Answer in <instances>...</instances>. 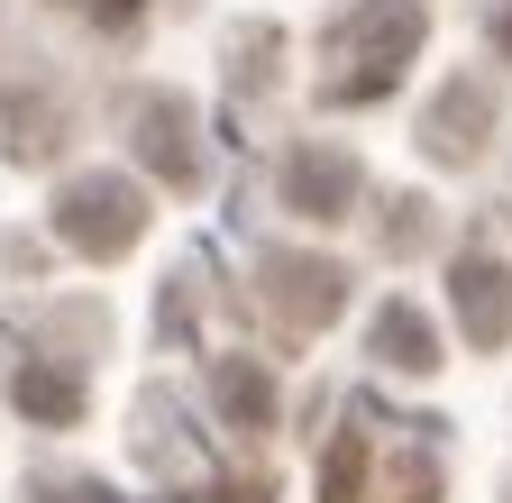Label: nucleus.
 I'll return each instance as SVG.
<instances>
[{
	"label": "nucleus",
	"mask_w": 512,
	"mask_h": 503,
	"mask_svg": "<svg viewBox=\"0 0 512 503\" xmlns=\"http://www.w3.org/2000/svg\"><path fill=\"white\" fill-rule=\"evenodd\" d=\"M37 503H110V485H92V476H64V485H46Z\"/></svg>",
	"instance_id": "ddd939ff"
},
{
	"label": "nucleus",
	"mask_w": 512,
	"mask_h": 503,
	"mask_svg": "<svg viewBox=\"0 0 512 503\" xmlns=\"http://www.w3.org/2000/svg\"><path fill=\"white\" fill-rule=\"evenodd\" d=\"M357 485H366V439H339L320 458V503H357Z\"/></svg>",
	"instance_id": "9b49d317"
},
{
	"label": "nucleus",
	"mask_w": 512,
	"mask_h": 503,
	"mask_svg": "<svg viewBox=\"0 0 512 503\" xmlns=\"http://www.w3.org/2000/svg\"><path fill=\"white\" fill-rule=\"evenodd\" d=\"M366 348H375L384 366H394V375H430V366H439V330L421 321V302H403V293H394V302L375 311Z\"/></svg>",
	"instance_id": "0eeeda50"
},
{
	"label": "nucleus",
	"mask_w": 512,
	"mask_h": 503,
	"mask_svg": "<svg viewBox=\"0 0 512 503\" xmlns=\"http://www.w3.org/2000/svg\"><path fill=\"white\" fill-rule=\"evenodd\" d=\"M485 119H494V92H485V83H448L439 110H430V156H448V165L476 156V147H485V138H476Z\"/></svg>",
	"instance_id": "6e6552de"
},
{
	"label": "nucleus",
	"mask_w": 512,
	"mask_h": 503,
	"mask_svg": "<svg viewBox=\"0 0 512 503\" xmlns=\"http://www.w3.org/2000/svg\"><path fill=\"white\" fill-rule=\"evenodd\" d=\"M55 238L74 247V257L110 266V257H128V247L147 238V193L128 174H74L55 193Z\"/></svg>",
	"instance_id": "f03ea898"
},
{
	"label": "nucleus",
	"mask_w": 512,
	"mask_h": 503,
	"mask_svg": "<svg viewBox=\"0 0 512 503\" xmlns=\"http://www.w3.org/2000/svg\"><path fill=\"white\" fill-rule=\"evenodd\" d=\"M348 202H357V156L348 147H293L284 156V211H302V220H348Z\"/></svg>",
	"instance_id": "39448f33"
},
{
	"label": "nucleus",
	"mask_w": 512,
	"mask_h": 503,
	"mask_svg": "<svg viewBox=\"0 0 512 503\" xmlns=\"http://www.w3.org/2000/svg\"><path fill=\"white\" fill-rule=\"evenodd\" d=\"M211 385H220V412H229L238 430H266V421H275V375L256 366V357H220Z\"/></svg>",
	"instance_id": "1a4fd4ad"
},
{
	"label": "nucleus",
	"mask_w": 512,
	"mask_h": 503,
	"mask_svg": "<svg viewBox=\"0 0 512 503\" xmlns=\"http://www.w3.org/2000/svg\"><path fill=\"white\" fill-rule=\"evenodd\" d=\"M83 10H92L101 28H128V19H138V10H147V0H83Z\"/></svg>",
	"instance_id": "4468645a"
},
{
	"label": "nucleus",
	"mask_w": 512,
	"mask_h": 503,
	"mask_svg": "<svg viewBox=\"0 0 512 503\" xmlns=\"http://www.w3.org/2000/svg\"><path fill=\"white\" fill-rule=\"evenodd\" d=\"M421 28H430V10L421 0H357V10L339 19V37H330V83H320V101L330 110H357V101H384L403 83V65L421 55Z\"/></svg>",
	"instance_id": "f257e3e1"
},
{
	"label": "nucleus",
	"mask_w": 512,
	"mask_h": 503,
	"mask_svg": "<svg viewBox=\"0 0 512 503\" xmlns=\"http://www.w3.org/2000/svg\"><path fill=\"white\" fill-rule=\"evenodd\" d=\"M394 503H439V476L412 458V467H394Z\"/></svg>",
	"instance_id": "f8f14e48"
},
{
	"label": "nucleus",
	"mask_w": 512,
	"mask_h": 503,
	"mask_svg": "<svg viewBox=\"0 0 512 503\" xmlns=\"http://www.w3.org/2000/svg\"><path fill=\"white\" fill-rule=\"evenodd\" d=\"M10 394H19V412L28 421H83V385H74V375H64V366H46V357H28L19 375H10Z\"/></svg>",
	"instance_id": "9d476101"
},
{
	"label": "nucleus",
	"mask_w": 512,
	"mask_h": 503,
	"mask_svg": "<svg viewBox=\"0 0 512 503\" xmlns=\"http://www.w3.org/2000/svg\"><path fill=\"white\" fill-rule=\"evenodd\" d=\"M448 293H458L467 348H512V266L494 257V247H467L458 275H448Z\"/></svg>",
	"instance_id": "20e7f679"
},
{
	"label": "nucleus",
	"mask_w": 512,
	"mask_h": 503,
	"mask_svg": "<svg viewBox=\"0 0 512 503\" xmlns=\"http://www.w3.org/2000/svg\"><path fill=\"white\" fill-rule=\"evenodd\" d=\"M494 46L512 55V0H503V10H494Z\"/></svg>",
	"instance_id": "2eb2a0df"
},
{
	"label": "nucleus",
	"mask_w": 512,
	"mask_h": 503,
	"mask_svg": "<svg viewBox=\"0 0 512 503\" xmlns=\"http://www.w3.org/2000/svg\"><path fill=\"white\" fill-rule=\"evenodd\" d=\"M266 302L284 330H330L348 311V266L330 257H266Z\"/></svg>",
	"instance_id": "7ed1b4c3"
},
{
	"label": "nucleus",
	"mask_w": 512,
	"mask_h": 503,
	"mask_svg": "<svg viewBox=\"0 0 512 503\" xmlns=\"http://www.w3.org/2000/svg\"><path fill=\"white\" fill-rule=\"evenodd\" d=\"M138 156L174 183V193H192V183H202V147H192V101H174V92H147V101H138Z\"/></svg>",
	"instance_id": "423d86ee"
}]
</instances>
